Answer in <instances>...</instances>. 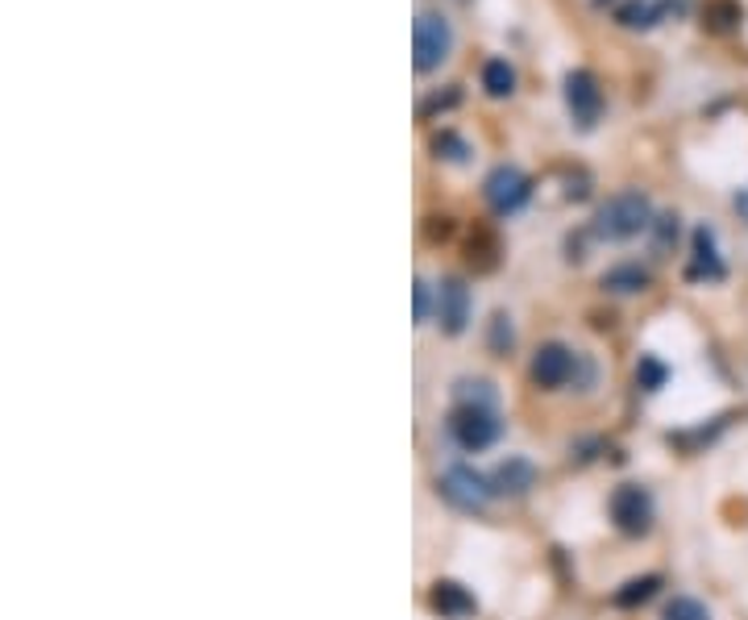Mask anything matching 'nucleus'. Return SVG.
<instances>
[{
  "label": "nucleus",
  "mask_w": 748,
  "mask_h": 620,
  "mask_svg": "<svg viewBox=\"0 0 748 620\" xmlns=\"http://www.w3.org/2000/svg\"><path fill=\"white\" fill-rule=\"evenodd\" d=\"M607 508H612V525L628 537H645L653 529V496L640 483H619Z\"/></svg>",
  "instance_id": "39448f33"
},
{
  "label": "nucleus",
  "mask_w": 748,
  "mask_h": 620,
  "mask_svg": "<svg viewBox=\"0 0 748 620\" xmlns=\"http://www.w3.org/2000/svg\"><path fill=\"white\" fill-rule=\"evenodd\" d=\"M603 287H607V292H619V296H632V292H645V287H649V271L640 263H619L603 275Z\"/></svg>",
  "instance_id": "ddd939ff"
},
{
  "label": "nucleus",
  "mask_w": 748,
  "mask_h": 620,
  "mask_svg": "<svg viewBox=\"0 0 748 620\" xmlns=\"http://www.w3.org/2000/svg\"><path fill=\"white\" fill-rule=\"evenodd\" d=\"M458 404H483L495 409V388L486 379H458Z\"/></svg>",
  "instance_id": "a211bd4d"
},
{
  "label": "nucleus",
  "mask_w": 748,
  "mask_h": 620,
  "mask_svg": "<svg viewBox=\"0 0 748 620\" xmlns=\"http://www.w3.org/2000/svg\"><path fill=\"white\" fill-rule=\"evenodd\" d=\"M486 479H491V491H495V496H528V491L537 488V467H532L528 458H507V463H499Z\"/></svg>",
  "instance_id": "9b49d317"
},
{
  "label": "nucleus",
  "mask_w": 748,
  "mask_h": 620,
  "mask_svg": "<svg viewBox=\"0 0 748 620\" xmlns=\"http://www.w3.org/2000/svg\"><path fill=\"white\" fill-rule=\"evenodd\" d=\"M429 308H432V292L425 280H416V325H425L429 320Z\"/></svg>",
  "instance_id": "5701e85b"
},
{
  "label": "nucleus",
  "mask_w": 748,
  "mask_h": 620,
  "mask_svg": "<svg viewBox=\"0 0 748 620\" xmlns=\"http://www.w3.org/2000/svg\"><path fill=\"white\" fill-rule=\"evenodd\" d=\"M732 208H736V213H740V217L748 221V188H740L736 196H732Z\"/></svg>",
  "instance_id": "393cba45"
},
{
  "label": "nucleus",
  "mask_w": 748,
  "mask_h": 620,
  "mask_svg": "<svg viewBox=\"0 0 748 620\" xmlns=\"http://www.w3.org/2000/svg\"><path fill=\"white\" fill-rule=\"evenodd\" d=\"M574 371H579V355H574L565 341H544V346H537L532 362H528V376H532V383L544 388V392L565 388V383L574 379Z\"/></svg>",
  "instance_id": "423d86ee"
},
{
  "label": "nucleus",
  "mask_w": 748,
  "mask_h": 620,
  "mask_svg": "<svg viewBox=\"0 0 748 620\" xmlns=\"http://www.w3.org/2000/svg\"><path fill=\"white\" fill-rule=\"evenodd\" d=\"M565 109H570L579 130H595L598 126V117H603V88H598V79L586 67L565 76Z\"/></svg>",
  "instance_id": "6e6552de"
},
{
  "label": "nucleus",
  "mask_w": 748,
  "mask_h": 620,
  "mask_svg": "<svg viewBox=\"0 0 748 620\" xmlns=\"http://www.w3.org/2000/svg\"><path fill=\"white\" fill-rule=\"evenodd\" d=\"M740 18H745V9L736 0H711L707 9H703V25H707L711 34H728V30H736Z\"/></svg>",
  "instance_id": "dca6fc26"
},
{
  "label": "nucleus",
  "mask_w": 748,
  "mask_h": 620,
  "mask_svg": "<svg viewBox=\"0 0 748 620\" xmlns=\"http://www.w3.org/2000/svg\"><path fill=\"white\" fill-rule=\"evenodd\" d=\"M653 221H657L653 205H649L645 192H619V196H612L607 205L598 208L595 233L603 242H632L640 233H649Z\"/></svg>",
  "instance_id": "f257e3e1"
},
{
  "label": "nucleus",
  "mask_w": 748,
  "mask_h": 620,
  "mask_svg": "<svg viewBox=\"0 0 748 620\" xmlns=\"http://www.w3.org/2000/svg\"><path fill=\"white\" fill-rule=\"evenodd\" d=\"M657 587H661V575H640V579H628L616 591V603L619 608H636V603L653 600Z\"/></svg>",
  "instance_id": "f3484780"
},
{
  "label": "nucleus",
  "mask_w": 748,
  "mask_h": 620,
  "mask_svg": "<svg viewBox=\"0 0 748 620\" xmlns=\"http://www.w3.org/2000/svg\"><path fill=\"white\" fill-rule=\"evenodd\" d=\"M470 287L466 280H458V275H449L441 280L437 287V317H441V329H446L449 338H458V334H466L470 325Z\"/></svg>",
  "instance_id": "1a4fd4ad"
},
{
  "label": "nucleus",
  "mask_w": 748,
  "mask_h": 620,
  "mask_svg": "<svg viewBox=\"0 0 748 620\" xmlns=\"http://www.w3.org/2000/svg\"><path fill=\"white\" fill-rule=\"evenodd\" d=\"M666 379H670V367H666L661 358H653V355L640 358V367H636V383H640L645 392H657Z\"/></svg>",
  "instance_id": "aec40b11"
},
{
  "label": "nucleus",
  "mask_w": 748,
  "mask_h": 620,
  "mask_svg": "<svg viewBox=\"0 0 748 620\" xmlns=\"http://www.w3.org/2000/svg\"><path fill=\"white\" fill-rule=\"evenodd\" d=\"M483 88H486V96H495V100H504V96L516 93V72H512V63H507V58H486L483 63Z\"/></svg>",
  "instance_id": "2eb2a0df"
},
{
  "label": "nucleus",
  "mask_w": 748,
  "mask_h": 620,
  "mask_svg": "<svg viewBox=\"0 0 748 620\" xmlns=\"http://www.w3.org/2000/svg\"><path fill=\"white\" fill-rule=\"evenodd\" d=\"M491 346H495V350H507V346H512V325H507L504 313H499L495 325H491Z\"/></svg>",
  "instance_id": "b1692460"
},
{
  "label": "nucleus",
  "mask_w": 748,
  "mask_h": 620,
  "mask_svg": "<svg viewBox=\"0 0 748 620\" xmlns=\"http://www.w3.org/2000/svg\"><path fill=\"white\" fill-rule=\"evenodd\" d=\"M437 491H441V500L453 504L458 512H483V508L495 500L491 479L474 467H449L446 475L437 479Z\"/></svg>",
  "instance_id": "20e7f679"
},
{
  "label": "nucleus",
  "mask_w": 748,
  "mask_h": 620,
  "mask_svg": "<svg viewBox=\"0 0 748 620\" xmlns=\"http://www.w3.org/2000/svg\"><path fill=\"white\" fill-rule=\"evenodd\" d=\"M483 196H486V205L495 208L499 217H507V213H516V208L528 205V196H532V180H528L520 167L499 163V167L486 175Z\"/></svg>",
  "instance_id": "0eeeda50"
},
{
  "label": "nucleus",
  "mask_w": 748,
  "mask_h": 620,
  "mask_svg": "<svg viewBox=\"0 0 748 620\" xmlns=\"http://www.w3.org/2000/svg\"><path fill=\"white\" fill-rule=\"evenodd\" d=\"M429 608L437 612V617H446V620H466V617H474V612H479L474 596H470L462 583H453V579L432 583Z\"/></svg>",
  "instance_id": "9d476101"
},
{
  "label": "nucleus",
  "mask_w": 748,
  "mask_h": 620,
  "mask_svg": "<svg viewBox=\"0 0 748 620\" xmlns=\"http://www.w3.org/2000/svg\"><path fill=\"white\" fill-rule=\"evenodd\" d=\"M619 25H628V30H653L657 21H666V9L653 4V0H628V4H619Z\"/></svg>",
  "instance_id": "4468645a"
},
{
  "label": "nucleus",
  "mask_w": 748,
  "mask_h": 620,
  "mask_svg": "<svg viewBox=\"0 0 748 620\" xmlns=\"http://www.w3.org/2000/svg\"><path fill=\"white\" fill-rule=\"evenodd\" d=\"M691 280H724V259H719V246H715V229L698 226L694 229V259H691Z\"/></svg>",
  "instance_id": "f8f14e48"
},
{
  "label": "nucleus",
  "mask_w": 748,
  "mask_h": 620,
  "mask_svg": "<svg viewBox=\"0 0 748 620\" xmlns=\"http://www.w3.org/2000/svg\"><path fill=\"white\" fill-rule=\"evenodd\" d=\"M666 620H711L707 608L698 600H691V596H673L670 603H666Z\"/></svg>",
  "instance_id": "412c9836"
},
{
  "label": "nucleus",
  "mask_w": 748,
  "mask_h": 620,
  "mask_svg": "<svg viewBox=\"0 0 748 620\" xmlns=\"http://www.w3.org/2000/svg\"><path fill=\"white\" fill-rule=\"evenodd\" d=\"M653 229H657V246L666 250V246L678 238V217H673V213H666V217H657V221H653Z\"/></svg>",
  "instance_id": "4be33fe9"
},
{
  "label": "nucleus",
  "mask_w": 748,
  "mask_h": 620,
  "mask_svg": "<svg viewBox=\"0 0 748 620\" xmlns=\"http://www.w3.org/2000/svg\"><path fill=\"white\" fill-rule=\"evenodd\" d=\"M449 437L470 454L491 450L504 437V421L495 409H483V404H458L449 413Z\"/></svg>",
  "instance_id": "f03ea898"
},
{
  "label": "nucleus",
  "mask_w": 748,
  "mask_h": 620,
  "mask_svg": "<svg viewBox=\"0 0 748 620\" xmlns=\"http://www.w3.org/2000/svg\"><path fill=\"white\" fill-rule=\"evenodd\" d=\"M432 151H437V159H449V163H466V159H470L466 138H458L453 130L437 133V138H432Z\"/></svg>",
  "instance_id": "6ab92c4d"
},
{
  "label": "nucleus",
  "mask_w": 748,
  "mask_h": 620,
  "mask_svg": "<svg viewBox=\"0 0 748 620\" xmlns=\"http://www.w3.org/2000/svg\"><path fill=\"white\" fill-rule=\"evenodd\" d=\"M453 51V30H449V21L441 13H420L416 18V34H411V67L420 72V76H429L437 72L441 63L449 58Z\"/></svg>",
  "instance_id": "7ed1b4c3"
}]
</instances>
